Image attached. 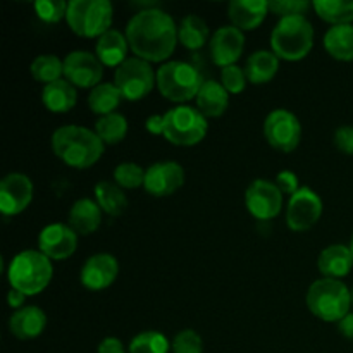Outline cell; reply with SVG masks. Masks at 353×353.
I'll list each match as a JSON object with an SVG mask.
<instances>
[{
  "instance_id": "cell-1",
  "label": "cell",
  "mask_w": 353,
  "mask_h": 353,
  "mask_svg": "<svg viewBox=\"0 0 353 353\" xmlns=\"http://www.w3.org/2000/svg\"><path fill=\"white\" fill-rule=\"evenodd\" d=\"M126 38L134 57L147 62H162L171 57L179 40L174 19L161 9L134 14L126 26Z\"/></svg>"
},
{
  "instance_id": "cell-2",
  "label": "cell",
  "mask_w": 353,
  "mask_h": 353,
  "mask_svg": "<svg viewBox=\"0 0 353 353\" xmlns=\"http://www.w3.org/2000/svg\"><path fill=\"white\" fill-rule=\"evenodd\" d=\"M52 152L72 169H88L100 161L105 143L95 131L83 126H62L52 134Z\"/></svg>"
},
{
  "instance_id": "cell-3",
  "label": "cell",
  "mask_w": 353,
  "mask_h": 353,
  "mask_svg": "<svg viewBox=\"0 0 353 353\" xmlns=\"http://www.w3.org/2000/svg\"><path fill=\"white\" fill-rule=\"evenodd\" d=\"M52 276H54L52 261L40 250L19 252L10 261L7 269L10 288L24 293L26 296H34L43 292L50 285Z\"/></svg>"
},
{
  "instance_id": "cell-4",
  "label": "cell",
  "mask_w": 353,
  "mask_h": 353,
  "mask_svg": "<svg viewBox=\"0 0 353 353\" xmlns=\"http://www.w3.org/2000/svg\"><path fill=\"white\" fill-rule=\"evenodd\" d=\"M307 307L324 323H340L350 314L352 292L341 279H317L307 290Z\"/></svg>"
},
{
  "instance_id": "cell-5",
  "label": "cell",
  "mask_w": 353,
  "mask_h": 353,
  "mask_svg": "<svg viewBox=\"0 0 353 353\" xmlns=\"http://www.w3.org/2000/svg\"><path fill=\"white\" fill-rule=\"evenodd\" d=\"M314 47V28L305 16L283 17L271 33V48L278 59L296 62Z\"/></svg>"
},
{
  "instance_id": "cell-6",
  "label": "cell",
  "mask_w": 353,
  "mask_h": 353,
  "mask_svg": "<svg viewBox=\"0 0 353 353\" xmlns=\"http://www.w3.org/2000/svg\"><path fill=\"white\" fill-rule=\"evenodd\" d=\"M203 78L195 65L181 61H171L157 69V86L162 97L171 102H188L196 99Z\"/></svg>"
},
{
  "instance_id": "cell-7",
  "label": "cell",
  "mask_w": 353,
  "mask_h": 353,
  "mask_svg": "<svg viewBox=\"0 0 353 353\" xmlns=\"http://www.w3.org/2000/svg\"><path fill=\"white\" fill-rule=\"evenodd\" d=\"M112 14L114 9L109 0H72L69 2L65 21L78 37L100 38L112 30Z\"/></svg>"
},
{
  "instance_id": "cell-8",
  "label": "cell",
  "mask_w": 353,
  "mask_h": 353,
  "mask_svg": "<svg viewBox=\"0 0 353 353\" xmlns=\"http://www.w3.org/2000/svg\"><path fill=\"white\" fill-rule=\"evenodd\" d=\"M164 138L178 147H193L205 138L207 117L190 105L172 107L164 114Z\"/></svg>"
},
{
  "instance_id": "cell-9",
  "label": "cell",
  "mask_w": 353,
  "mask_h": 353,
  "mask_svg": "<svg viewBox=\"0 0 353 353\" xmlns=\"http://www.w3.org/2000/svg\"><path fill=\"white\" fill-rule=\"evenodd\" d=\"M114 85L119 88L124 100L137 102L145 99L157 85V72H154L150 62L138 57H128L114 74Z\"/></svg>"
},
{
  "instance_id": "cell-10",
  "label": "cell",
  "mask_w": 353,
  "mask_h": 353,
  "mask_svg": "<svg viewBox=\"0 0 353 353\" xmlns=\"http://www.w3.org/2000/svg\"><path fill=\"white\" fill-rule=\"evenodd\" d=\"M264 137L268 143L278 152L295 150L302 140V124L299 117L286 109H274L264 123Z\"/></svg>"
},
{
  "instance_id": "cell-11",
  "label": "cell",
  "mask_w": 353,
  "mask_h": 353,
  "mask_svg": "<svg viewBox=\"0 0 353 353\" xmlns=\"http://www.w3.org/2000/svg\"><path fill=\"white\" fill-rule=\"evenodd\" d=\"M323 216V200L309 186H302L286 205V226L292 231L302 233L316 226Z\"/></svg>"
},
{
  "instance_id": "cell-12",
  "label": "cell",
  "mask_w": 353,
  "mask_h": 353,
  "mask_svg": "<svg viewBox=\"0 0 353 353\" xmlns=\"http://www.w3.org/2000/svg\"><path fill=\"white\" fill-rule=\"evenodd\" d=\"M245 207L255 219H274L283 209L281 190L268 179H255L245 192Z\"/></svg>"
},
{
  "instance_id": "cell-13",
  "label": "cell",
  "mask_w": 353,
  "mask_h": 353,
  "mask_svg": "<svg viewBox=\"0 0 353 353\" xmlns=\"http://www.w3.org/2000/svg\"><path fill=\"white\" fill-rule=\"evenodd\" d=\"M103 76V64L86 50H74L64 59V78L76 88H95Z\"/></svg>"
},
{
  "instance_id": "cell-14",
  "label": "cell",
  "mask_w": 353,
  "mask_h": 353,
  "mask_svg": "<svg viewBox=\"0 0 353 353\" xmlns=\"http://www.w3.org/2000/svg\"><path fill=\"white\" fill-rule=\"evenodd\" d=\"M33 183L26 174H7L0 181V212L7 217L24 212L33 200Z\"/></svg>"
},
{
  "instance_id": "cell-15",
  "label": "cell",
  "mask_w": 353,
  "mask_h": 353,
  "mask_svg": "<svg viewBox=\"0 0 353 353\" xmlns=\"http://www.w3.org/2000/svg\"><path fill=\"white\" fill-rule=\"evenodd\" d=\"M185 183V169L174 161L155 162L145 171L143 188L152 196H169Z\"/></svg>"
},
{
  "instance_id": "cell-16",
  "label": "cell",
  "mask_w": 353,
  "mask_h": 353,
  "mask_svg": "<svg viewBox=\"0 0 353 353\" xmlns=\"http://www.w3.org/2000/svg\"><path fill=\"white\" fill-rule=\"evenodd\" d=\"M78 248V234L69 224H50L38 234V250L50 261L69 259Z\"/></svg>"
},
{
  "instance_id": "cell-17",
  "label": "cell",
  "mask_w": 353,
  "mask_h": 353,
  "mask_svg": "<svg viewBox=\"0 0 353 353\" xmlns=\"http://www.w3.org/2000/svg\"><path fill=\"white\" fill-rule=\"evenodd\" d=\"M245 48V34L243 31L234 28L233 24L223 26L212 34L209 43L210 57L212 62L219 68H230L241 57Z\"/></svg>"
},
{
  "instance_id": "cell-18",
  "label": "cell",
  "mask_w": 353,
  "mask_h": 353,
  "mask_svg": "<svg viewBox=\"0 0 353 353\" xmlns=\"http://www.w3.org/2000/svg\"><path fill=\"white\" fill-rule=\"evenodd\" d=\"M117 274H119V264L114 255L95 254L85 262L79 279L90 292H102L116 281Z\"/></svg>"
},
{
  "instance_id": "cell-19",
  "label": "cell",
  "mask_w": 353,
  "mask_h": 353,
  "mask_svg": "<svg viewBox=\"0 0 353 353\" xmlns=\"http://www.w3.org/2000/svg\"><path fill=\"white\" fill-rule=\"evenodd\" d=\"M269 14V3L265 0H233L228 6V16L234 28L241 31H252L264 23Z\"/></svg>"
},
{
  "instance_id": "cell-20",
  "label": "cell",
  "mask_w": 353,
  "mask_h": 353,
  "mask_svg": "<svg viewBox=\"0 0 353 353\" xmlns=\"http://www.w3.org/2000/svg\"><path fill=\"white\" fill-rule=\"evenodd\" d=\"M317 269L324 278L341 279L350 274L353 269L352 248L347 245H330L324 248L317 259Z\"/></svg>"
},
{
  "instance_id": "cell-21",
  "label": "cell",
  "mask_w": 353,
  "mask_h": 353,
  "mask_svg": "<svg viewBox=\"0 0 353 353\" xmlns=\"http://www.w3.org/2000/svg\"><path fill=\"white\" fill-rule=\"evenodd\" d=\"M47 326V316L40 307L28 305L16 310L9 319V330L19 340H34Z\"/></svg>"
},
{
  "instance_id": "cell-22",
  "label": "cell",
  "mask_w": 353,
  "mask_h": 353,
  "mask_svg": "<svg viewBox=\"0 0 353 353\" xmlns=\"http://www.w3.org/2000/svg\"><path fill=\"white\" fill-rule=\"evenodd\" d=\"M102 223V209L90 199H79L69 210V226L76 234L88 236L95 233Z\"/></svg>"
},
{
  "instance_id": "cell-23",
  "label": "cell",
  "mask_w": 353,
  "mask_h": 353,
  "mask_svg": "<svg viewBox=\"0 0 353 353\" xmlns=\"http://www.w3.org/2000/svg\"><path fill=\"white\" fill-rule=\"evenodd\" d=\"M128 48H130V43H128L126 34L121 33L119 30H109L97 41L95 55L103 65L119 68L128 59Z\"/></svg>"
},
{
  "instance_id": "cell-24",
  "label": "cell",
  "mask_w": 353,
  "mask_h": 353,
  "mask_svg": "<svg viewBox=\"0 0 353 353\" xmlns=\"http://www.w3.org/2000/svg\"><path fill=\"white\" fill-rule=\"evenodd\" d=\"M41 102L50 112L65 114L74 109L78 102V92H76V86H72L68 79H57L43 86Z\"/></svg>"
},
{
  "instance_id": "cell-25",
  "label": "cell",
  "mask_w": 353,
  "mask_h": 353,
  "mask_svg": "<svg viewBox=\"0 0 353 353\" xmlns=\"http://www.w3.org/2000/svg\"><path fill=\"white\" fill-rule=\"evenodd\" d=\"M230 107V93L219 81H203L196 95V109L205 117H221Z\"/></svg>"
},
{
  "instance_id": "cell-26",
  "label": "cell",
  "mask_w": 353,
  "mask_h": 353,
  "mask_svg": "<svg viewBox=\"0 0 353 353\" xmlns=\"http://www.w3.org/2000/svg\"><path fill=\"white\" fill-rule=\"evenodd\" d=\"M279 69V59L272 50H257L248 57L245 64V74L252 85H265L276 76Z\"/></svg>"
},
{
  "instance_id": "cell-27",
  "label": "cell",
  "mask_w": 353,
  "mask_h": 353,
  "mask_svg": "<svg viewBox=\"0 0 353 353\" xmlns=\"http://www.w3.org/2000/svg\"><path fill=\"white\" fill-rule=\"evenodd\" d=\"M324 48L336 61L353 62V24L330 28L324 34Z\"/></svg>"
},
{
  "instance_id": "cell-28",
  "label": "cell",
  "mask_w": 353,
  "mask_h": 353,
  "mask_svg": "<svg viewBox=\"0 0 353 353\" xmlns=\"http://www.w3.org/2000/svg\"><path fill=\"white\" fill-rule=\"evenodd\" d=\"M93 192H95L97 203H99L102 212H105L107 216L119 217L128 209L126 195H124L123 188L117 186L116 183L100 181L97 183Z\"/></svg>"
},
{
  "instance_id": "cell-29",
  "label": "cell",
  "mask_w": 353,
  "mask_h": 353,
  "mask_svg": "<svg viewBox=\"0 0 353 353\" xmlns=\"http://www.w3.org/2000/svg\"><path fill=\"white\" fill-rule=\"evenodd\" d=\"M317 16L333 26L353 24V0H314Z\"/></svg>"
},
{
  "instance_id": "cell-30",
  "label": "cell",
  "mask_w": 353,
  "mask_h": 353,
  "mask_svg": "<svg viewBox=\"0 0 353 353\" xmlns=\"http://www.w3.org/2000/svg\"><path fill=\"white\" fill-rule=\"evenodd\" d=\"M121 100H123V95L114 83H100L90 92L88 105L93 114H99L102 117L116 112Z\"/></svg>"
},
{
  "instance_id": "cell-31",
  "label": "cell",
  "mask_w": 353,
  "mask_h": 353,
  "mask_svg": "<svg viewBox=\"0 0 353 353\" xmlns=\"http://www.w3.org/2000/svg\"><path fill=\"white\" fill-rule=\"evenodd\" d=\"M178 38L179 43L186 47L188 50H199L207 43L209 38V26L202 17L190 14V16L183 17L178 28Z\"/></svg>"
},
{
  "instance_id": "cell-32",
  "label": "cell",
  "mask_w": 353,
  "mask_h": 353,
  "mask_svg": "<svg viewBox=\"0 0 353 353\" xmlns=\"http://www.w3.org/2000/svg\"><path fill=\"white\" fill-rule=\"evenodd\" d=\"M95 133L105 145H116L126 138L128 121L123 114L114 112L109 116H102L95 124Z\"/></svg>"
},
{
  "instance_id": "cell-33",
  "label": "cell",
  "mask_w": 353,
  "mask_h": 353,
  "mask_svg": "<svg viewBox=\"0 0 353 353\" xmlns=\"http://www.w3.org/2000/svg\"><path fill=\"white\" fill-rule=\"evenodd\" d=\"M31 76L38 83L50 85V83L57 81V79H62L61 76H64V61H61L57 55L52 54L38 55L31 62Z\"/></svg>"
},
{
  "instance_id": "cell-34",
  "label": "cell",
  "mask_w": 353,
  "mask_h": 353,
  "mask_svg": "<svg viewBox=\"0 0 353 353\" xmlns=\"http://www.w3.org/2000/svg\"><path fill=\"white\" fill-rule=\"evenodd\" d=\"M171 343L159 331H143L130 343V353H168Z\"/></svg>"
},
{
  "instance_id": "cell-35",
  "label": "cell",
  "mask_w": 353,
  "mask_h": 353,
  "mask_svg": "<svg viewBox=\"0 0 353 353\" xmlns=\"http://www.w3.org/2000/svg\"><path fill=\"white\" fill-rule=\"evenodd\" d=\"M114 181L124 190H134L138 186H143L145 171L134 162H123L114 169Z\"/></svg>"
},
{
  "instance_id": "cell-36",
  "label": "cell",
  "mask_w": 353,
  "mask_h": 353,
  "mask_svg": "<svg viewBox=\"0 0 353 353\" xmlns=\"http://www.w3.org/2000/svg\"><path fill=\"white\" fill-rule=\"evenodd\" d=\"M69 3L64 0H37L34 2V12L43 23L54 24L59 23L68 14Z\"/></svg>"
},
{
  "instance_id": "cell-37",
  "label": "cell",
  "mask_w": 353,
  "mask_h": 353,
  "mask_svg": "<svg viewBox=\"0 0 353 353\" xmlns=\"http://www.w3.org/2000/svg\"><path fill=\"white\" fill-rule=\"evenodd\" d=\"M174 353H203V341L193 330H183L174 336L171 343Z\"/></svg>"
},
{
  "instance_id": "cell-38",
  "label": "cell",
  "mask_w": 353,
  "mask_h": 353,
  "mask_svg": "<svg viewBox=\"0 0 353 353\" xmlns=\"http://www.w3.org/2000/svg\"><path fill=\"white\" fill-rule=\"evenodd\" d=\"M269 3V12L278 14L279 17H293V16H303L307 10L312 7V2L309 0H276V2Z\"/></svg>"
},
{
  "instance_id": "cell-39",
  "label": "cell",
  "mask_w": 353,
  "mask_h": 353,
  "mask_svg": "<svg viewBox=\"0 0 353 353\" xmlns=\"http://www.w3.org/2000/svg\"><path fill=\"white\" fill-rule=\"evenodd\" d=\"M247 81L248 79L247 74H245V69L238 68L236 64L221 69V85L226 88L228 93H233V95L241 93L247 86Z\"/></svg>"
},
{
  "instance_id": "cell-40",
  "label": "cell",
  "mask_w": 353,
  "mask_h": 353,
  "mask_svg": "<svg viewBox=\"0 0 353 353\" xmlns=\"http://www.w3.org/2000/svg\"><path fill=\"white\" fill-rule=\"evenodd\" d=\"M276 186L281 190V193H286V195L290 196H293L300 188H302L299 183V176L292 171L279 172V174L276 176Z\"/></svg>"
},
{
  "instance_id": "cell-41",
  "label": "cell",
  "mask_w": 353,
  "mask_h": 353,
  "mask_svg": "<svg viewBox=\"0 0 353 353\" xmlns=\"http://www.w3.org/2000/svg\"><path fill=\"white\" fill-rule=\"evenodd\" d=\"M334 145L345 155H353V126H341L334 133Z\"/></svg>"
},
{
  "instance_id": "cell-42",
  "label": "cell",
  "mask_w": 353,
  "mask_h": 353,
  "mask_svg": "<svg viewBox=\"0 0 353 353\" xmlns=\"http://www.w3.org/2000/svg\"><path fill=\"white\" fill-rule=\"evenodd\" d=\"M97 353H124V345L119 338L109 336L100 341Z\"/></svg>"
},
{
  "instance_id": "cell-43",
  "label": "cell",
  "mask_w": 353,
  "mask_h": 353,
  "mask_svg": "<svg viewBox=\"0 0 353 353\" xmlns=\"http://www.w3.org/2000/svg\"><path fill=\"white\" fill-rule=\"evenodd\" d=\"M164 116H150L147 119V123H145V128H147L148 133L162 134V137H164Z\"/></svg>"
},
{
  "instance_id": "cell-44",
  "label": "cell",
  "mask_w": 353,
  "mask_h": 353,
  "mask_svg": "<svg viewBox=\"0 0 353 353\" xmlns=\"http://www.w3.org/2000/svg\"><path fill=\"white\" fill-rule=\"evenodd\" d=\"M338 331H340L345 338H348V340H353V312L348 314L347 317H343V319L338 323Z\"/></svg>"
},
{
  "instance_id": "cell-45",
  "label": "cell",
  "mask_w": 353,
  "mask_h": 353,
  "mask_svg": "<svg viewBox=\"0 0 353 353\" xmlns=\"http://www.w3.org/2000/svg\"><path fill=\"white\" fill-rule=\"evenodd\" d=\"M24 300H26V295H24V293H21V292H17V290L10 288L9 295H7V302H9L10 309H17V310L23 309Z\"/></svg>"
},
{
  "instance_id": "cell-46",
  "label": "cell",
  "mask_w": 353,
  "mask_h": 353,
  "mask_svg": "<svg viewBox=\"0 0 353 353\" xmlns=\"http://www.w3.org/2000/svg\"><path fill=\"white\" fill-rule=\"evenodd\" d=\"M350 248H352V254H353V236H352V241H350Z\"/></svg>"
},
{
  "instance_id": "cell-47",
  "label": "cell",
  "mask_w": 353,
  "mask_h": 353,
  "mask_svg": "<svg viewBox=\"0 0 353 353\" xmlns=\"http://www.w3.org/2000/svg\"><path fill=\"white\" fill-rule=\"evenodd\" d=\"M352 307H353V290H352Z\"/></svg>"
}]
</instances>
